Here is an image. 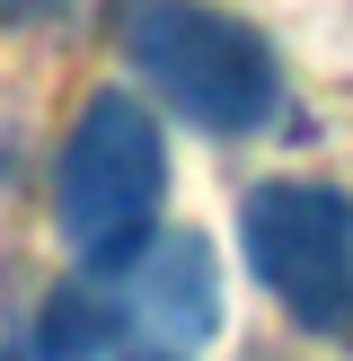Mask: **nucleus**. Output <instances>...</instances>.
<instances>
[{"instance_id":"nucleus-6","label":"nucleus","mask_w":353,"mask_h":361,"mask_svg":"<svg viewBox=\"0 0 353 361\" xmlns=\"http://www.w3.org/2000/svg\"><path fill=\"white\" fill-rule=\"evenodd\" d=\"M0 361H18V353H0Z\"/></svg>"},{"instance_id":"nucleus-1","label":"nucleus","mask_w":353,"mask_h":361,"mask_svg":"<svg viewBox=\"0 0 353 361\" xmlns=\"http://www.w3.org/2000/svg\"><path fill=\"white\" fill-rule=\"evenodd\" d=\"M221 335V264L194 229H150L124 264L44 300L35 361H203Z\"/></svg>"},{"instance_id":"nucleus-3","label":"nucleus","mask_w":353,"mask_h":361,"mask_svg":"<svg viewBox=\"0 0 353 361\" xmlns=\"http://www.w3.org/2000/svg\"><path fill=\"white\" fill-rule=\"evenodd\" d=\"M159 203H168L159 115L133 88H97L80 106V123H71L62 159H53V229H62V247L88 274L97 264H124L159 229Z\"/></svg>"},{"instance_id":"nucleus-5","label":"nucleus","mask_w":353,"mask_h":361,"mask_svg":"<svg viewBox=\"0 0 353 361\" xmlns=\"http://www.w3.org/2000/svg\"><path fill=\"white\" fill-rule=\"evenodd\" d=\"M80 0H0V27H53V18H71Z\"/></svg>"},{"instance_id":"nucleus-2","label":"nucleus","mask_w":353,"mask_h":361,"mask_svg":"<svg viewBox=\"0 0 353 361\" xmlns=\"http://www.w3.org/2000/svg\"><path fill=\"white\" fill-rule=\"evenodd\" d=\"M124 71L212 141H247L282 115V62L247 18L212 0H124L115 9Z\"/></svg>"},{"instance_id":"nucleus-4","label":"nucleus","mask_w":353,"mask_h":361,"mask_svg":"<svg viewBox=\"0 0 353 361\" xmlns=\"http://www.w3.org/2000/svg\"><path fill=\"white\" fill-rule=\"evenodd\" d=\"M239 247H247V274L309 335L353 326V194L309 185V176H274L239 203Z\"/></svg>"}]
</instances>
